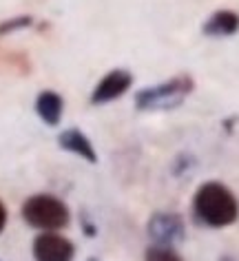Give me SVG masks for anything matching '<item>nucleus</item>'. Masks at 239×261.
Wrapping results in <instances>:
<instances>
[{"instance_id": "423d86ee", "label": "nucleus", "mask_w": 239, "mask_h": 261, "mask_svg": "<svg viewBox=\"0 0 239 261\" xmlns=\"http://www.w3.org/2000/svg\"><path fill=\"white\" fill-rule=\"evenodd\" d=\"M131 87H133V73L131 71L128 69H111L107 75H102L98 80V84L91 89L89 102H91L93 107H102V104L115 102Z\"/></svg>"}, {"instance_id": "39448f33", "label": "nucleus", "mask_w": 239, "mask_h": 261, "mask_svg": "<svg viewBox=\"0 0 239 261\" xmlns=\"http://www.w3.org/2000/svg\"><path fill=\"white\" fill-rule=\"evenodd\" d=\"M34 261H73L75 244L60 232H40L31 244Z\"/></svg>"}, {"instance_id": "ddd939ff", "label": "nucleus", "mask_w": 239, "mask_h": 261, "mask_svg": "<svg viewBox=\"0 0 239 261\" xmlns=\"http://www.w3.org/2000/svg\"><path fill=\"white\" fill-rule=\"evenodd\" d=\"M5 226H7V208H5V204L0 201V232L5 230Z\"/></svg>"}, {"instance_id": "f257e3e1", "label": "nucleus", "mask_w": 239, "mask_h": 261, "mask_svg": "<svg viewBox=\"0 0 239 261\" xmlns=\"http://www.w3.org/2000/svg\"><path fill=\"white\" fill-rule=\"evenodd\" d=\"M193 217L206 228H226L239 219V201L222 181H204L193 195Z\"/></svg>"}, {"instance_id": "7ed1b4c3", "label": "nucleus", "mask_w": 239, "mask_h": 261, "mask_svg": "<svg viewBox=\"0 0 239 261\" xmlns=\"http://www.w3.org/2000/svg\"><path fill=\"white\" fill-rule=\"evenodd\" d=\"M20 215L24 224L40 232H58L67 228L71 221L69 206L51 193H38L27 197L20 208Z\"/></svg>"}, {"instance_id": "9d476101", "label": "nucleus", "mask_w": 239, "mask_h": 261, "mask_svg": "<svg viewBox=\"0 0 239 261\" xmlns=\"http://www.w3.org/2000/svg\"><path fill=\"white\" fill-rule=\"evenodd\" d=\"M144 261H184V259H182V254H179L175 248L151 244L146 248V252H144Z\"/></svg>"}, {"instance_id": "6e6552de", "label": "nucleus", "mask_w": 239, "mask_h": 261, "mask_svg": "<svg viewBox=\"0 0 239 261\" xmlns=\"http://www.w3.org/2000/svg\"><path fill=\"white\" fill-rule=\"evenodd\" d=\"M34 109H36V115L40 117L47 126H58L64 115V97L58 93V91L44 89L36 95Z\"/></svg>"}, {"instance_id": "f8f14e48", "label": "nucleus", "mask_w": 239, "mask_h": 261, "mask_svg": "<svg viewBox=\"0 0 239 261\" xmlns=\"http://www.w3.org/2000/svg\"><path fill=\"white\" fill-rule=\"evenodd\" d=\"M82 230L87 232V237H95V234H98V228H95V224L87 217L85 213H82Z\"/></svg>"}, {"instance_id": "9b49d317", "label": "nucleus", "mask_w": 239, "mask_h": 261, "mask_svg": "<svg viewBox=\"0 0 239 261\" xmlns=\"http://www.w3.org/2000/svg\"><path fill=\"white\" fill-rule=\"evenodd\" d=\"M34 24V18L31 16H16V18H9V20H3L0 22V36H9L14 31H20V29H27Z\"/></svg>"}, {"instance_id": "1a4fd4ad", "label": "nucleus", "mask_w": 239, "mask_h": 261, "mask_svg": "<svg viewBox=\"0 0 239 261\" xmlns=\"http://www.w3.org/2000/svg\"><path fill=\"white\" fill-rule=\"evenodd\" d=\"M237 31H239V14L230 9L213 11L202 24V34L206 38H230Z\"/></svg>"}, {"instance_id": "f03ea898", "label": "nucleus", "mask_w": 239, "mask_h": 261, "mask_svg": "<svg viewBox=\"0 0 239 261\" xmlns=\"http://www.w3.org/2000/svg\"><path fill=\"white\" fill-rule=\"evenodd\" d=\"M195 80L189 73H179L175 77L144 87L135 93V109L138 111H171L182 107L184 100L193 93Z\"/></svg>"}, {"instance_id": "20e7f679", "label": "nucleus", "mask_w": 239, "mask_h": 261, "mask_svg": "<svg viewBox=\"0 0 239 261\" xmlns=\"http://www.w3.org/2000/svg\"><path fill=\"white\" fill-rule=\"evenodd\" d=\"M146 232L153 244L175 248L186 237V224H184L182 215L171 213V211H157L148 217Z\"/></svg>"}, {"instance_id": "0eeeda50", "label": "nucleus", "mask_w": 239, "mask_h": 261, "mask_svg": "<svg viewBox=\"0 0 239 261\" xmlns=\"http://www.w3.org/2000/svg\"><path fill=\"white\" fill-rule=\"evenodd\" d=\"M58 146H60L64 153L75 155V158L85 160L89 164H98V151H95L93 142L89 140L87 133H82V130L75 126L64 128L62 133L58 135Z\"/></svg>"}, {"instance_id": "4468645a", "label": "nucleus", "mask_w": 239, "mask_h": 261, "mask_svg": "<svg viewBox=\"0 0 239 261\" xmlns=\"http://www.w3.org/2000/svg\"><path fill=\"white\" fill-rule=\"evenodd\" d=\"M87 261H100V259H98V257H89Z\"/></svg>"}]
</instances>
